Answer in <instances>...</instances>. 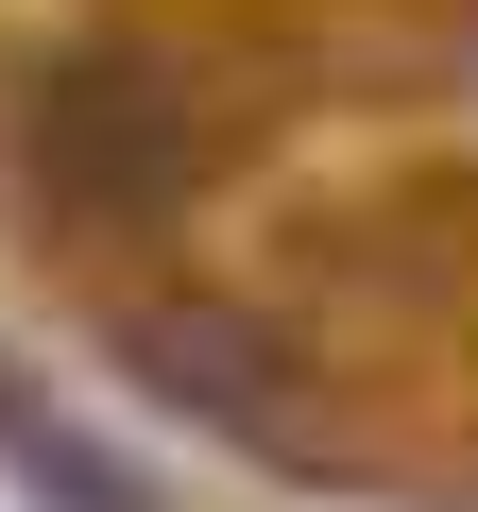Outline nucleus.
Segmentation results:
<instances>
[{
	"label": "nucleus",
	"mask_w": 478,
	"mask_h": 512,
	"mask_svg": "<svg viewBox=\"0 0 478 512\" xmlns=\"http://www.w3.org/2000/svg\"><path fill=\"white\" fill-rule=\"evenodd\" d=\"M137 376L171 393V410H205V427H274V325L257 308H137Z\"/></svg>",
	"instance_id": "f03ea898"
},
{
	"label": "nucleus",
	"mask_w": 478,
	"mask_h": 512,
	"mask_svg": "<svg viewBox=\"0 0 478 512\" xmlns=\"http://www.w3.org/2000/svg\"><path fill=\"white\" fill-rule=\"evenodd\" d=\"M0 478H18L35 512H154V478H137L103 427H69L35 376H0Z\"/></svg>",
	"instance_id": "7ed1b4c3"
},
{
	"label": "nucleus",
	"mask_w": 478,
	"mask_h": 512,
	"mask_svg": "<svg viewBox=\"0 0 478 512\" xmlns=\"http://www.w3.org/2000/svg\"><path fill=\"white\" fill-rule=\"evenodd\" d=\"M188 171H205V137H188V103H171L154 69H52V86H35V188L137 222V205H171Z\"/></svg>",
	"instance_id": "f257e3e1"
}]
</instances>
